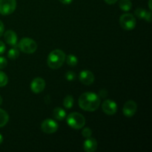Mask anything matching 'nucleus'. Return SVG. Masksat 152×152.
I'll return each mask as SVG.
<instances>
[{"label":"nucleus","instance_id":"5","mask_svg":"<svg viewBox=\"0 0 152 152\" xmlns=\"http://www.w3.org/2000/svg\"><path fill=\"white\" fill-rule=\"evenodd\" d=\"M120 25L126 31H132L136 26V19L132 13H125L120 16Z\"/></svg>","mask_w":152,"mask_h":152},{"label":"nucleus","instance_id":"31","mask_svg":"<svg viewBox=\"0 0 152 152\" xmlns=\"http://www.w3.org/2000/svg\"><path fill=\"white\" fill-rule=\"evenodd\" d=\"M3 140H4V138H3V136L1 134H0V145H1V144L2 143Z\"/></svg>","mask_w":152,"mask_h":152},{"label":"nucleus","instance_id":"22","mask_svg":"<svg viewBox=\"0 0 152 152\" xmlns=\"http://www.w3.org/2000/svg\"><path fill=\"white\" fill-rule=\"evenodd\" d=\"M83 131H82V134L84 137L86 138H88L91 137L92 135V130L88 127H86V128H83Z\"/></svg>","mask_w":152,"mask_h":152},{"label":"nucleus","instance_id":"15","mask_svg":"<svg viewBox=\"0 0 152 152\" xmlns=\"http://www.w3.org/2000/svg\"><path fill=\"white\" fill-rule=\"evenodd\" d=\"M119 7L123 11L128 12L132 9V2L131 0H120L119 2Z\"/></svg>","mask_w":152,"mask_h":152},{"label":"nucleus","instance_id":"10","mask_svg":"<svg viewBox=\"0 0 152 152\" xmlns=\"http://www.w3.org/2000/svg\"><path fill=\"white\" fill-rule=\"evenodd\" d=\"M137 105L134 100H129L125 103L123 108V114L126 117H132L137 112Z\"/></svg>","mask_w":152,"mask_h":152},{"label":"nucleus","instance_id":"32","mask_svg":"<svg viewBox=\"0 0 152 152\" xmlns=\"http://www.w3.org/2000/svg\"><path fill=\"white\" fill-rule=\"evenodd\" d=\"M151 1H152V0H149V1H148V7H149V10H151V9H152V7H151Z\"/></svg>","mask_w":152,"mask_h":152},{"label":"nucleus","instance_id":"23","mask_svg":"<svg viewBox=\"0 0 152 152\" xmlns=\"http://www.w3.org/2000/svg\"><path fill=\"white\" fill-rule=\"evenodd\" d=\"M65 79H66L68 81L71 82V81H74V80L76 79V74L73 71H68V72L65 74Z\"/></svg>","mask_w":152,"mask_h":152},{"label":"nucleus","instance_id":"11","mask_svg":"<svg viewBox=\"0 0 152 152\" xmlns=\"http://www.w3.org/2000/svg\"><path fill=\"white\" fill-rule=\"evenodd\" d=\"M79 80L83 84L90 86L94 82L95 77L93 73L88 70H83L79 74Z\"/></svg>","mask_w":152,"mask_h":152},{"label":"nucleus","instance_id":"16","mask_svg":"<svg viewBox=\"0 0 152 152\" xmlns=\"http://www.w3.org/2000/svg\"><path fill=\"white\" fill-rule=\"evenodd\" d=\"M9 120V115L4 110L0 108V128L4 127Z\"/></svg>","mask_w":152,"mask_h":152},{"label":"nucleus","instance_id":"27","mask_svg":"<svg viewBox=\"0 0 152 152\" xmlns=\"http://www.w3.org/2000/svg\"><path fill=\"white\" fill-rule=\"evenodd\" d=\"M4 32V25L3 22L0 20V37H2Z\"/></svg>","mask_w":152,"mask_h":152},{"label":"nucleus","instance_id":"19","mask_svg":"<svg viewBox=\"0 0 152 152\" xmlns=\"http://www.w3.org/2000/svg\"><path fill=\"white\" fill-rule=\"evenodd\" d=\"M74 97H73L71 95H68L65 97L63 100V105L65 108L67 109H70L73 107L74 105Z\"/></svg>","mask_w":152,"mask_h":152},{"label":"nucleus","instance_id":"3","mask_svg":"<svg viewBox=\"0 0 152 152\" xmlns=\"http://www.w3.org/2000/svg\"><path fill=\"white\" fill-rule=\"evenodd\" d=\"M67 124L73 129L80 130L86 125V118L83 114L78 112H72L66 116Z\"/></svg>","mask_w":152,"mask_h":152},{"label":"nucleus","instance_id":"21","mask_svg":"<svg viewBox=\"0 0 152 152\" xmlns=\"http://www.w3.org/2000/svg\"><path fill=\"white\" fill-rule=\"evenodd\" d=\"M8 83V77L7 74L0 71V88L4 87Z\"/></svg>","mask_w":152,"mask_h":152},{"label":"nucleus","instance_id":"25","mask_svg":"<svg viewBox=\"0 0 152 152\" xmlns=\"http://www.w3.org/2000/svg\"><path fill=\"white\" fill-rule=\"evenodd\" d=\"M108 96V91L105 89H102L99 92V96L100 98H106Z\"/></svg>","mask_w":152,"mask_h":152},{"label":"nucleus","instance_id":"28","mask_svg":"<svg viewBox=\"0 0 152 152\" xmlns=\"http://www.w3.org/2000/svg\"><path fill=\"white\" fill-rule=\"evenodd\" d=\"M151 11L150 10V11H148V13H147L146 14V16H145V20H146V22H151Z\"/></svg>","mask_w":152,"mask_h":152},{"label":"nucleus","instance_id":"4","mask_svg":"<svg viewBox=\"0 0 152 152\" xmlns=\"http://www.w3.org/2000/svg\"><path fill=\"white\" fill-rule=\"evenodd\" d=\"M17 47L21 51L28 54L34 53L37 50V42L34 39L28 37L22 38L18 43Z\"/></svg>","mask_w":152,"mask_h":152},{"label":"nucleus","instance_id":"17","mask_svg":"<svg viewBox=\"0 0 152 152\" xmlns=\"http://www.w3.org/2000/svg\"><path fill=\"white\" fill-rule=\"evenodd\" d=\"M67 64L71 67H74L78 64V59L75 55L69 54L65 57Z\"/></svg>","mask_w":152,"mask_h":152},{"label":"nucleus","instance_id":"18","mask_svg":"<svg viewBox=\"0 0 152 152\" xmlns=\"http://www.w3.org/2000/svg\"><path fill=\"white\" fill-rule=\"evenodd\" d=\"M19 50L17 47H13L7 52V57L10 59H16L19 56Z\"/></svg>","mask_w":152,"mask_h":152},{"label":"nucleus","instance_id":"1","mask_svg":"<svg viewBox=\"0 0 152 152\" xmlns=\"http://www.w3.org/2000/svg\"><path fill=\"white\" fill-rule=\"evenodd\" d=\"M101 99L99 95L94 92H85L78 99L79 106L85 111L93 112L96 111L100 105Z\"/></svg>","mask_w":152,"mask_h":152},{"label":"nucleus","instance_id":"30","mask_svg":"<svg viewBox=\"0 0 152 152\" xmlns=\"http://www.w3.org/2000/svg\"><path fill=\"white\" fill-rule=\"evenodd\" d=\"M108 4H114L117 2L118 0H104Z\"/></svg>","mask_w":152,"mask_h":152},{"label":"nucleus","instance_id":"12","mask_svg":"<svg viewBox=\"0 0 152 152\" xmlns=\"http://www.w3.org/2000/svg\"><path fill=\"white\" fill-rule=\"evenodd\" d=\"M4 38L7 45L12 46V47H17L18 45V37L16 32H14L12 30L4 32Z\"/></svg>","mask_w":152,"mask_h":152},{"label":"nucleus","instance_id":"7","mask_svg":"<svg viewBox=\"0 0 152 152\" xmlns=\"http://www.w3.org/2000/svg\"><path fill=\"white\" fill-rule=\"evenodd\" d=\"M58 128H59L58 123L52 119H46L43 120L41 124L42 131L47 134L55 133L57 132Z\"/></svg>","mask_w":152,"mask_h":152},{"label":"nucleus","instance_id":"33","mask_svg":"<svg viewBox=\"0 0 152 152\" xmlns=\"http://www.w3.org/2000/svg\"><path fill=\"white\" fill-rule=\"evenodd\" d=\"M2 102H3V99H2V97H1V96H0V105L2 104Z\"/></svg>","mask_w":152,"mask_h":152},{"label":"nucleus","instance_id":"13","mask_svg":"<svg viewBox=\"0 0 152 152\" xmlns=\"http://www.w3.org/2000/svg\"><path fill=\"white\" fill-rule=\"evenodd\" d=\"M98 143L95 138L88 137L86 138L83 143V148L86 152H94L97 149Z\"/></svg>","mask_w":152,"mask_h":152},{"label":"nucleus","instance_id":"8","mask_svg":"<svg viewBox=\"0 0 152 152\" xmlns=\"http://www.w3.org/2000/svg\"><path fill=\"white\" fill-rule=\"evenodd\" d=\"M45 81L41 77L34 79L31 83V90L34 94H40L45 88Z\"/></svg>","mask_w":152,"mask_h":152},{"label":"nucleus","instance_id":"26","mask_svg":"<svg viewBox=\"0 0 152 152\" xmlns=\"http://www.w3.org/2000/svg\"><path fill=\"white\" fill-rule=\"evenodd\" d=\"M6 50V47L4 43L2 41H0V55L3 54Z\"/></svg>","mask_w":152,"mask_h":152},{"label":"nucleus","instance_id":"14","mask_svg":"<svg viewBox=\"0 0 152 152\" xmlns=\"http://www.w3.org/2000/svg\"><path fill=\"white\" fill-rule=\"evenodd\" d=\"M53 116L56 120L59 121H62L66 117V112L63 108H60V107H57L55 108L53 111Z\"/></svg>","mask_w":152,"mask_h":152},{"label":"nucleus","instance_id":"24","mask_svg":"<svg viewBox=\"0 0 152 152\" xmlns=\"http://www.w3.org/2000/svg\"><path fill=\"white\" fill-rule=\"evenodd\" d=\"M7 65V61L6 58L3 57V56H0V70L4 69L6 68Z\"/></svg>","mask_w":152,"mask_h":152},{"label":"nucleus","instance_id":"29","mask_svg":"<svg viewBox=\"0 0 152 152\" xmlns=\"http://www.w3.org/2000/svg\"><path fill=\"white\" fill-rule=\"evenodd\" d=\"M62 4H70L73 1V0H59Z\"/></svg>","mask_w":152,"mask_h":152},{"label":"nucleus","instance_id":"9","mask_svg":"<svg viewBox=\"0 0 152 152\" xmlns=\"http://www.w3.org/2000/svg\"><path fill=\"white\" fill-rule=\"evenodd\" d=\"M102 109L107 115H114L117 111V104L111 99H105L102 104Z\"/></svg>","mask_w":152,"mask_h":152},{"label":"nucleus","instance_id":"2","mask_svg":"<svg viewBox=\"0 0 152 152\" xmlns=\"http://www.w3.org/2000/svg\"><path fill=\"white\" fill-rule=\"evenodd\" d=\"M65 57L66 55L63 50L60 49H55L52 50L48 56V65L51 69H59L63 65L65 61Z\"/></svg>","mask_w":152,"mask_h":152},{"label":"nucleus","instance_id":"20","mask_svg":"<svg viewBox=\"0 0 152 152\" xmlns=\"http://www.w3.org/2000/svg\"><path fill=\"white\" fill-rule=\"evenodd\" d=\"M147 13H148V11L146 10H145L144 8H142V7H139V8L136 9V10L134 12L135 16H137L139 19H145Z\"/></svg>","mask_w":152,"mask_h":152},{"label":"nucleus","instance_id":"6","mask_svg":"<svg viewBox=\"0 0 152 152\" xmlns=\"http://www.w3.org/2000/svg\"><path fill=\"white\" fill-rule=\"evenodd\" d=\"M16 0H0V14L7 16L15 11Z\"/></svg>","mask_w":152,"mask_h":152}]
</instances>
